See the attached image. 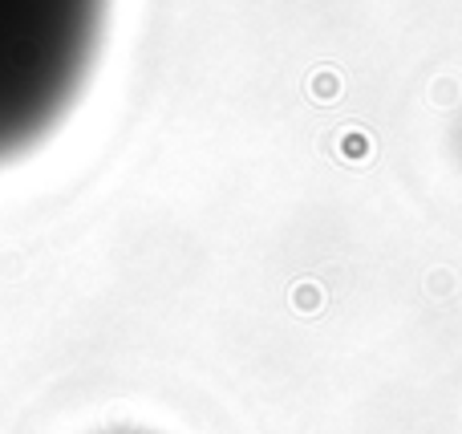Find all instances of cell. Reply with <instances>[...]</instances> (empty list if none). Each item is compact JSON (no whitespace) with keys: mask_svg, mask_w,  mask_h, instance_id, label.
<instances>
[{"mask_svg":"<svg viewBox=\"0 0 462 434\" xmlns=\"http://www.w3.org/2000/svg\"><path fill=\"white\" fill-rule=\"evenodd\" d=\"M110 0H0V167L33 155L89 86Z\"/></svg>","mask_w":462,"mask_h":434,"instance_id":"cell-1","label":"cell"}]
</instances>
